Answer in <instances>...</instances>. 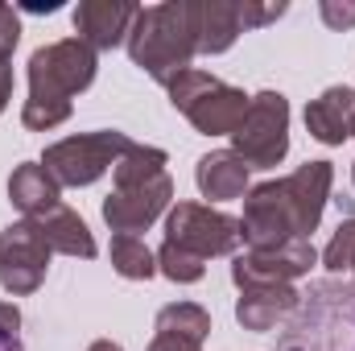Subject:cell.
I'll return each instance as SVG.
<instances>
[{
  "label": "cell",
  "instance_id": "23",
  "mask_svg": "<svg viewBox=\"0 0 355 351\" xmlns=\"http://www.w3.org/2000/svg\"><path fill=\"white\" fill-rule=\"evenodd\" d=\"M318 17H322L331 29L343 33V29L355 25V0H322V4H318Z\"/></svg>",
  "mask_w": 355,
  "mask_h": 351
},
{
  "label": "cell",
  "instance_id": "6",
  "mask_svg": "<svg viewBox=\"0 0 355 351\" xmlns=\"http://www.w3.org/2000/svg\"><path fill=\"white\" fill-rule=\"evenodd\" d=\"M128 145L132 141L124 132H116V128L75 132V137H62V141L46 145L42 166L54 174L58 186H91V182H99V178L124 157Z\"/></svg>",
  "mask_w": 355,
  "mask_h": 351
},
{
  "label": "cell",
  "instance_id": "16",
  "mask_svg": "<svg viewBox=\"0 0 355 351\" xmlns=\"http://www.w3.org/2000/svg\"><path fill=\"white\" fill-rule=\"evenodd\" d=\"M240 33V0H198V54H227Z\"/></svg>",
  "mask_w": 355,
  "mask_h": 351
},
{
  "label": "cell",
  "instance_id": "17",
  "mask_svg": "<svg viewBox=\"0 0 355 351\" xmlns=\"http://www.w3.org/2000/svg\"><path fill=\"white\" fill-rule=\"evenodd\" d=\"M37 228H42V236L50 240V248H54V252H62V257L91 261V257L99 252V248H95L91 228L83 223V215H79V211H71V207H54L50 215H42V219H37Z\"/></svg>",
  "mask_w": 355,
  "mask_h": 351
},
{
  "label": "cell",
  "instance_id": "21",
  "mask_svg": "<svg viewBox=\"0 0 355 351\" xmlns=\"http://www.w3.org/2000/svg\"><path fill=\"white\" fill-rule=\"evenodd\" d=\"M157 273H166V277L178 281V285H194V281H202L207 261L182 252V248H174V244H162V248H157Z\"/></svg>",
  "mask_w": 355,
  "mask_h": 351
},
{
  "label": "cell",
  "instance_id": "25",
  "mask_svg": "<svg viewBox=\"0 0 355 351\" xmlns=\"http://www.w3.org/2000/svg\"><path fill=\"white\" fill-rule=\"evenodd\" d=\"M17 331H21V310L12 302H0V351H25Z\"/></svg>",
  "mask_w": 355,
  "mask_h": 351
},
{
  "label": "cell",
  "instance_id": "29",
  "mask_svg": "<svg viewBox=\"0 0 355 351\" xmlns=\"http://www.w3.org/2000/svg\"><path fill=\"white\" fill-rule=\"evenodd\" d=\"M87 351H124V348H120V343H112V339H95Z\"/></svg>",
  "mask_w": 355,
  "mask_h": 351
},
{
  "label": "cell",
  "instance_id": "22",
  "mask_svg": "<svg viewBox=\"0 0 355 351\" xmlns=\"http://www.w3.org/2000/svg\"><path fill=\"white\" fill-rule=\"evenodd\" d=\"M322 264H327L331 273H347L355 264V215H347V219L335 228L331 244L322 248Z\"/></svg>",
  "mask_w": 355,
  "mask_h": 351
},
{
  "label": "cell",
  "instance_id": "3",
  "mask_svg": "<svg viewBox=\"0 0 355 351\" xmlns=\"http://www.w3.org/2000/svg\"><path fill=\"white\" fill-rule=\"evenodd\" d=\"M124 46L132 67L170 87L198 54V0H166L141 8Z\"/></svg>",
  "mask_w": 355,
  "mask_h": 351
},
{
  "label": "cell",
  "instance_id": "12",
  "mask_svg": "<svg viewBox=\"0 0 355 351\" xmlns=\"http://www.w3.org/2000/svg\"><path fill=\"white\" fill-rule=\"evenodd\" d=\"M306 128L318 145H343L355 137V91L327 87L318 99L306 103Z\"/></svg>",
  "mask_w": 355,
  "mask_h": 351
},
{
  "label": "cell",
  "instance_id": "31",
  "mask_svg": "<svg viewBox=\"0 0 355 351\" xmlns=\"http://www.w3.org/2000/svg\"><path fill=\"white\" fill-rule=\"evenodd\" d=\"M352 273H355V264H352Z\"/></svg>",
  "mask_w": 355,
  "mask_h": 351
},
{
  "label": "cell",
  "instance_id": "20",
  "mask_svg": "<svg viewBox=\"0 0 355 351\" xmlns=\"http://www.w3.org/2000/svg\"><path fill=\"white\" fill-rule=\"evenodd\" d=\"M107 261H112V268L120 277H128V281H149L157 273V252H149V244L141 236H112Z\"/></svg>",
  "mask_w": 355,
  "mask_h": 351
},
{
  "label": "cell",
  "instance_id": "11",
  "mask_svg": "<svg viewBox=\"0 0 355 351\" xmlns=\"http://www.w3.org/2000/svg\"><path fill=\"white\" fill-rule=\"evenodd\" d=\"M137 12H141V4H132V0H79L71 21H75L79 42H87L91 50H112V46L128 42Z\"/></svg>",
  "mask_w": 355,
  "mask_h": 351
},
{
  "label": "cell",
  "instance_id": "19",
  "mask_svg": "<svg viewBox=\"0 0 355 351\" xmlns=\"http://www.w3.org/2000/svg\"><path fill=\"white\" fill-rule=\"evenodd\" d=\"M157 335H174V339H186V343L202 348V339L211 335V314L198 302H170L157 314Z\"/></svg>",
  "mask_w": 355,
  "mask_h": 351
},
{
  "label": "cell",
  "instance_id": "8",
  "mask_svg": "<svg viewBox=\"0 0 355 351\" xmlns=\"http://www.w3.org/2000/svg\"><path fill=\"white\" fill-rule=\"evenodd\" d=\"M50 240L42 236L37 219H17L0 232V285L12 298H29L50 268Z\"/></svg>",
  "mask_w": 355,
  "mask_h": 351
},
{
  "label": "cell",
  "instance_id": "10",
  "mask_svg": "<svg viewBox=\"0 0 355 351\" xmlns=\"http://www.w3.org/2000/svg\"><path fill=\"white\" fill-rule=\"evenodd\" d=\"M174 203V178L162 174L145 186H124V190H112L103 198V223L116 232V236H137V232H149L166 207Z\"/></svg>",
  "mask_w": 355,
  "mask_h": 351
},
{
  "label": "cell",
  "instance_id": "4",
  "mask_svg": "<svg viewBox=\"0 0 355 351\" xmlns=\"http://www.w3.org/2000/svg\"><path fill=\"white\" fill-rule=\"evenodd\" d=\"M170 103L202 132V137H232L252 103V95H244L240 87L207 75V71H182L170 83Z\"/></svg>",
  "mask_w": 355,
  "mask_h": 351
},
{
  "label": "cell",
  "instance_id": "18",
  "mask_svg": "<svg viewBox=\"0 0 355 351\" xmlns=\"http://www.w3.org/2000/svg\"><path fill=\"white\" fill-rule=\"evenodd\" d=\"M166 149H157V145H128L124 149V157L112 166V182H116V190H124V186H145V182H153V178L166 174Z\"/></svg>",
  "mask_w": 355,
  "mask_h": 351
},
{
  "label": "cell",
  "instance_id": "30",
  "mask_svg": "<svg viewBox=\"0 0 355 351\" xmlns=\"http://www.w3.org/2000/svg\"><path fill=\"white\" fill-rule=\"evenodd\" d=\"M352 182H355V162H352Z\"/></svg>",
  "mask_w": 355,
  "mask_h": 351
},
{
  "label": "cell",
  "instance_id": "28",
  "mask_svg": "<svg viewBox=\"0 0 355 351\" xmlns=\"http://www.w3.org/2000/svg\"><path fill=\"white\" fill-rule=\"evenodd\" d=\"M8 99H12V67L0 62V112L8 108Z\"/></svg>",
  "mask_w": 355,
  "mask_h": 351
},
{
  "label": "cell",
  "instance_id": "14",
  "mask_svg": "<svg viewBox=\"0 0 355 351\" xmlns=\"http://www.w3.org/2000/svg\"><path fill=\"white\" fill-rule=\"evenodd\" d=\"M302 293L293 285H252V289H240V302H236V318L244 331H272L281 318H289L297 310Z\"/></svg>",
  "mask_w": 355,
  "mask_h": 351
},
{
  "label": "cell",
  "instance_id": "7",
  "mask_svg": "<svg viewBox=\"0 0 355 351\" xmlns=\"http://www.w3.org/2000/svg\"><path fill=\"white\" fill-rule=\"evenodd\" d=\"M166 244L198 261H211V257H232L244 244V236H240V219L202 203H178L166 215Z\"/></svg>",
  "mask_w": 355,
  "mask_h": 351
},
{
  "label": "cell",
  "instance_id": "24",
  "mask_svg": "<svg viewBox=\"0 0 355 351\" xmlns=\"http://www.w3.org/2000/svg\"><path fill=\"white\" fill-rule=\"evenodd\" d=\"M17 42H21V17H17L8 4H0V62L12 58Z\"/></svg>",
  "mask_w": 355,
  "mask_h": 351
},
{
  "label": "cell",
  "instance_id": "9",
  "mask_svg": "<svg viewBox=\"0 0 355 351\" xmlns=\"http://www.w3.org/2000/svg\"><path fill=\"white\" fill-rule=\"evenodd\" d=\"M318 264V252L310 240H289L281 248H248L232 261V281L240 289H252V285H293L297 277H306L310 268Z\"/></svg>",
  "mask_w": 355,
  "mask_h": 351
},
{
  "label": "cell",
  "instance_id": "15",
  "mask_svg": "<svg viewBox=\"0 0 355 351\" xmlns=\"http://www.w3.org/2000/svg\"><path fill=\"white\" fill-rule=\"evenodd\" d=\"M194 182H198L202 198H211V203H232V198H244V194H248V166H244L232 149H215V153L198 157Z\"/></svg>",
  "mask_w": 355,
  "mask_h": 351
},
{
  "label": "cell",
  "instance_id": "2",
  "mask_svg": "<svg viewBox=\"0 0 355 351\" xmlns=\"http://www.w3.org/2000/svg\"><path fill=\"white\" fill-rule=\"evenodd\" d=\"M95 83V50L79 37L50 42L29 54V99L21 124L29 132H50L71 120V99Z\"/></svg>",
  "mask_w": 355,
  "mask_h": 351
},
{
  "label": "cell",
  "instance_id": "5",
  "mask_svg": "<svg viewBox=\"0 0 355 351\" xmlns=\"http://www.w3.org/2000/svg\"><path fill=\"white\" fill-rule=\"evenodd\" d=\"M232 153L248 170H277L289 153V99L281 91L252 95L240 128L232 132Z\"/></svg>",
  "mask_w": 355,
  "mask_h": 351
},
{
  "label": "cell",
  "instance_id": "13",
  "mask_svg": "<svg viewBox=\"0 0 355 351\" xmlns=\"http://www.w3.org/2000/svg\"><path fill=\"white\" fill-rule=\"evenodd\" d=\"M8 203L21 211V219H42L62 207V186L42 162H21L8 178Z\"/></svg>",
  "mask_w": 355,
  "mask_h": 351
},
{
  "label": "cell",
  "instance_id": "1",
  "mask_svg": "<svg viewBox=\"0 0 355 351\" xmlns=\"http://www.w3.org/2000/svg\"><path fill=\"white\" fill-rule=\"evenodd\" d=\"M331 182H335L331 162H306L277 182L252 186L244 194V215H240L244 244L257 252V248H281L289 240H310L322 223Z\"/></svg>",
  "mask_w": 355,
  "mask_h": 351
},
{
  "label": "cell",
  "instance_id": "27",
  "mask_svg": "<svg viewBox=\"0 0 355 351\" xmlns=\"http://www.w3.org/2000/svg\"><path fill=\"white\" fill-rule=\"evenodd\" d=\"M145 351H202L198 343H186V339H174V335H153V343Z\"/></svg>",
  "mask_w": 355,
  "mask_h": 351
},
{
  "label": "cell",
  "instance_id": "26",
  "mask_svg": "<svg viewBox=\"0 0 355 351\" xmlns=\"http://www.w3.org/2000/svg\"><path fill=\"white\" fill-rule=\"evenodd\" d=\"M285 0H277V4H240V21H244V29H252V25H268V21H277V17H285Z\"/></svg>",
  "mask_w": 355,
  "mask_h": 351
}]
</instances>
